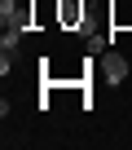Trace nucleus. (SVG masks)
<instances>
[{
  "label": "nucleus",
  "mask_w": 132,
  "mask_h": 150,
  "mask_svg": "<svg viewBox=\"0 0 132 150\" xmlns=\"http://www.w3.org/2000/svg\"><path fill=\"white\" fill-rule=\"evenodd\" d=\"M101 80L106 84H123L128 80V57L123 53H106L101 57Z\"/></svg>",
  "instance_id": "f257e3e1"
},
{
  "label": "nucleus",
  "mask_w": 132,
  "mask_h": 150,
  "mask_svg": "<svg viewBox=\"0 0 132 150\" xmlns=\"http://www.w3.org/2000/svg\"><path fill=\"white\" fill-rule=\"evenodd\" d=\"M18 40H22V27H5V35H0V49H18Z\"/></svg>",
  "instance_id": "f03ea898"
},
{
  "label": "nucleus",
  "mask_w": 132,
  "mask_h": 150,
  "mask_svg": "<svg viewBox=\"0 0 132 150\" xmlns=\"http://www.w3.org/2000/svg\"><path fill=\"white\" fill-rule=\"evenodd\" d=\"M106 44H110V35H88V53H106Z\"/></svg>",
  "instance_id": "7ed1b4c3"
}]
</instances>
